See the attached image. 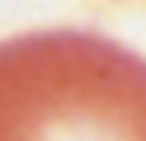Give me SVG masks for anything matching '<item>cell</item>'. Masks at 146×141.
Listing matches in <instances>:
<instances>
[{
  "mask_svg": "<svg viewBox=\"0 0 146 141\" xmlns=\"http://www.w3.org/2000/svg\"><path fill=\"white\" fill-rule=\"evenodd\" d=\"M0 141H146V59L77 28L0 41Z\"/></svg>",
  "mask_w": 146,
  "mask_h": 141,
  "instance_id": "1",
  "label": "cell"
}]
</instances>
